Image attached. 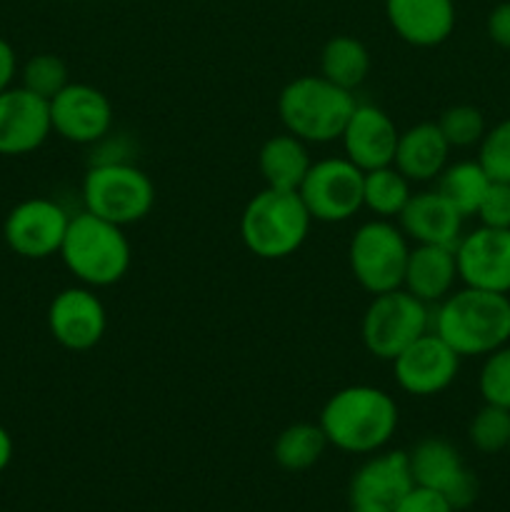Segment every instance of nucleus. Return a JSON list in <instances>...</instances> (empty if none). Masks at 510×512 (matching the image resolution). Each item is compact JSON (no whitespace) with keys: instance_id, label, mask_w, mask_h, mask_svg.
I'll use <instances>...</instances> for the list:
<instances>
[{"instance_id":"f257e3e1","label":"nucleus","mask_w":510,"mask_h":512,"mask_svg":"<svg viewBox=\"0 0 510 512\" xmlns=\"http://www.w3.org/2000/svg\"><path fill=\"white\" fill-rule=\"evenodd\" d=\"M328 445L350 455H373L393 440L398 403L375 385H348L328 398L318 418Z\"/></svg>"},{"instance_id":"f03ea898","label":"nucleus","mask_w":510,"mask_h":512,"mask_svg":"<svg viewBox=\"0 0 510 512\" xmlns=\"http://www.w3.org/2000/svg\"><path fill=\"white\" fill-rule=\"evenodd\" d=\"M433 330L460 358H485L510 343V295L463 285L435 305Z\"/></svg>"},{"instance_id":"7ed1b4c3","label":"nucleus","mask_w":510,"mask_h":512,"mask_svg":"<svg viewBox=\"0 0 510 512\" xmlns=\"http://www.w3.org/2000/svg\"><path fill=\"white\" fill-rule=\"evenodd\" d=\"M58 255L68 273L80 285L93 290L120 283L133 263V250L125 228L88 210L70 215L68 233Z\"/></svg>"},{"instance_id":"20e7f679","label":"nucleus","mask_w":510,"mask_h":512,"mask_svg":"<svg viewBox=\"0 0 510 512\" xmlns=\"http://www.w3.org/2000/svg\"><path fill=\"white\" fill-rule=\"evenodd\" d=\"M355 105V93L330 83L323 75H300L278 95V115L285 133L308 145L340 140Z\"/></svg>"},{"instance_id":"39448f33","label":"nucleus","mask_w":510,"mask_h":512,"mask_svg":"<svg viewBox=\"0 0 510 512\" xmlns=\"http://www.w3.org/2000/svg\"><path fill=\"white\" fill-rule=\"evenodd\" d=\"M310 225L313 218L298 190L263 188L243 208L240 238L255 258L283 260L303 248Z\"/></svg>"},{"instance_id":"423d86ee","label":"nucleus","mask_w":510,"mask_h":512,"mask_svg":"<svg viewBox=\"0 0 510 512\" xmlns=\"http://www.w3.org/2000/svg\"><path fill=\"white\" fill-rule=\"evenodd\" d=\"M83 205L88 213L128 228L150 215L155 185L145 170L128 160L93 163L83 178Z\"/></svg>"},{"instance_id":"0eeeda50","label":"nucleus","mask_w":510,"mask_h":512,"mask_svg":"<svg viewBox=\"0 0 510 512\" xmlns=\"http://www.w3.org/2000/svg\"><path fill=\"white\" fill-rule=\"evenodd\" d=\"M428 330H433V305L418 300L405 288H398L373 295L363 313L360 338L373 358L393 363Z\"/></svg>"},{"instance_id":"6e6552de","label":"nucleus","mask_w":510,"mask_h":512,"mask_svg":"<svg viewBox=\"0 0 510 512\" xmlns=\"http://www.w3.org/2000/svg\"><path fill=\"white\" fill-rule=\"evenodd\" d=\"M410 240L395 220L373 218L358 225L348 245V263L355 283L370 295L403 288Z\"/></svg>"},{"instance_id":"1a4fd4ad","label":"nucleus","mask_w":510,"mask_h":512,"mask_svg":"<svg viewBox=\"0 0 510 512\" xmlns=\"http://www.w3.org/2000/svg\"><path fill=\"white\" fill-rule=\"evenodd\" d=\"M365 173L345 155L313 160L298 195L315 223H345L363 210Z\"/></svg>"},{"instance_id":"9d476101","label":"nucleus","mask_w":510,"mask_h":512,"mask_svg":"<svg viewBox=\"0 0 510 512\" xmlns=\"http://www.w3.org/2000/svg\"><path fill=\"white\" fill-rule=\"evenodd\" d=\"M408 460L415 485L443 495L455 512L470 508L478 500V478L465 465L458 448L445 438L430 435L418 440L413 450H408Z\"/></svg>"},{"instance_id":"9b49d317","label":"nucleus","mask_w":510,"mask_h":512,"mask_svg":"<svg viewBox=\"0 0 510 512\" xmlns=\"http://www.w3.org/2000/svg\"><path fill=\"white\" fill-rule=\"evenodd\" d=\"M70 213L50 198H25L10 208L3 223V240L25 260H45L60 253L68 233Z\"/></svg>"},{"instance_id":"f8f14e48","label":"nucleus","mask_w":510,"mask_h":512,"mask_svg":"<svg viewBox=\"0 0 510 512\" xmlns=\"http://www.w3.org/2000/svg\"><path fill=\"white\" fill-rule=\"evenodd\" d=\"M50 103V125L73 145H98L113 130V103L100 88L68 83Z\"/></svg>"},{"instance_id":"ddd939ff","label":"nucleus","mask_w":510,"mask_h":512,"mask_svg":"<svg viewBox=\"0 0 510 512\" xmlns=\"http://www.w3.org/2000/svg\"><path fill=\"white\" fill-rule=\"evenodd\" d=\"M460 360L463 358L435 330H428L393 360L395 383L415 398H433L455 383Z\"/></svg>"},{"instance_id":"4468645a","label":"nucleus","mask_w":510,"mask_h":512,"mask_svg":"<svg viewBox=\"0 0 510 512\" xmlns=\"http://www.w3.org/2000/svg\"><path fill=\"white\" fill-rule=\"evenodd\" d=\"M48 330L55 343L73 353H85L103 340L108 313L103 300L88 285L60 290L48 305Z\"/></svg>"},{"instance_id":"2eb2a0df","label":"nucleus","mask_w":510,"mask_h":512,"mask_svg":"<svg viewBox=\"0 0 510 512\" xmlns=\"http://www.w3.org/2000/svg\"><path fill=\"white\" fill-rule=\"evenodd\" d=\"M460 283L488 293L510 295V228H480L463 233L455 245Z\"/></svg>"},{"instance_id":"dca6fc26","label":"nucleus","mask_w":510,"mask_h":512,"mask_svg":"<svg viewBox=\"0 0 510 512\" xmlns=\"http://www.w3.org/2000/svg\"><path fill=\"white\" fill-rule=\"evenodd\" d=\"M53 135L50 103L23 85L0 93V155L18 158L35 153Z\"/></svg>"},{"instance_id":"f3484780","label":"nucleus","mask_w":510,"mask_h":512,"mask_svg":"<svg viewBox=\"0 0 510 512\" xmlns=\"http://www.w3.org/2000/svg\"><path fill=\"white\" fill-rule=\"evenodd\" d=\"M400 130L383 108L373 103H358L345 123L340 143L343 155L363 173L393 165Z\"/></svg>"},{"instance_id":"a211bd4d","label":"nucleus","mask_w":510,"mask_h":512,"mask_svg":"<svg viewBox=\"0 0 510 512\" xmlns=\"http://www.w3.org/2000/svg\"><path fill=\"white\" fill-rule=\"evenodd\" d=\"M415 488L405 450H378L350 478V503L393 510Z\"/></svg>"},{"instance_id":"6ab92c4d","label":"nucleus","mask_w":510,"mask_h":512,"mask_svg":"<svg viewBox=\"0 0 510 512\" xmlns=\"http://www.w3.org/2000/svg\"><path fill=\"white\" fill-rule=\"evenodd\" d=\"M395 223L413 245H445L455 248L463 238L465 218L438 190H420L410 195L408 205Z\"/></svg>"},{"instance_id":"aec40b11","label":"nucleus","mask_w":510,"mask_h":512,"mask_svg":"<svg viewBox=\"0 0 510 512\" xmlns=\"http://www.w3.org/2000/svg\"><path fill=\"white\" fill-rule=\"evenodd\" d=\"M385 18L403 43L435 48L455 30V0H385Z\"/></svg>"},{"instance_id":"412c9836","label":"nucleus","mask_w":510,"mask_h":512,"mask_svg":"<svg viewBox=\"0 0 510 512\" xmlns=\"http://www.w3.org/2000/svg\"><path fill=\"white\" fill-rule=\"evenodd\" d=\"M458 263L455 248L445 245H410L408 265H405L403 288L428 305H438L455 290Z\"/></svg>"},{"instance_id":"4be33fe9","label":"nucleus","mask_w":510,"mask_h":512,"mask_svg":"<svg viewBox=\"0 0 510 512\" xmlns=\"http://www.w3.org/2000/svg\"><path fill=\"white\" fill-rule=\"evenodd\" d=\"M450 150L438 123L425 120L400 133L393 165L410 183H433L448 165Z\"/></svg>"},{"instance_id":"5701e85b","label":"nucleus","mask_w":510,"mask_h":512,"mask_svg":"<svg viewBox=\"0 0 510 512\" xmlns=\"http://www.w3.org/2000/svg\"><path fill=\"white\" fill-rule=\"evenodd\" d=\"M310 165H313V158L308 153V143L295 135L280 133L260 145L258 170L265 180V188L298 190Z\"/></svg>"},{"instance_id":"b1692460","label":"nucleus","mask_w":510,"mask_h":512,"mask_svg":"<svg viewBox=\"0 0 510 512\" xmlns=\"http://www.w3.org/2000/svg\"><path fill=\"white\" fill-rule=\"evenodd\" d=\"M490 175L485 173L483 165L475 160H458V163L445 165L443 173L435 180V190L448 200L450 205H455L463 218H473L478 213L480 203H483L485 193L490 188Z\"/></svg>"},{"instance_id":"393cba45","label":"nucleus","mask_w":510,"mask_h":512,"mask_svg":"<svg viewBox=\"0 0 510 512\" xmlns=\"http://www.w3.org/2000/svg\"><path fill=\"white\" fill-rule=\"evenodd\" d=\"M370 73V53L353 35H335L320 50V75L355 93Z\"/></svg>"},{"instance_id":"a878e982","label":"nucleus","mask_w":510,"mask_h":512,"mask_svg":"<svg viewBox=\"0 0 510 512\" xmlns=\"http://www.w3.org/2000/svg\"><path fill=\"white\" fill-rule=\"evenodd\" d=\"M328 448L320 423H293L275 438L273 458L288 473L310 470Z\"/></svg>"},{"instance_id":"bb28decb","label":"nucleus","mask_w":510,"mask_h":512,"mask_svg":"<svg viewBox=\"0 0 510 512\" xmlns=\"http://www.w3.org/2000/svg\"><path fill=\"white\" fill-rule=\"evenodd\" d=\"M413 195V183L395 165L368 170L363 180V208L375 218L398 220Z\"/></svg>"},{"instance_id":"cd10ccee","label":"nucleus","mask_w":510,"mask_h":512,"mask_svg":"<svg viewBox=\"0 0 510 512\" xmlns=\"http://www.w3.org/2000/svg\"><path fill=\"white\" fill-rule=\"evenodd\" d=\"M68 75V65L60 55L38 53L25 60V65L20 68V85L40 98L53 100L70 83Z\"/></svg>"},{"instance_id":"c85d7f7f","label":"nucleus","mask_w":510,"mask_h":512,"mask_svg":"<svg viewBox=\"0 0 510 512\" xmlns=\"http://www.w3.org/2000/svg\"><path fill=\"white\" fill-rule=\"evenodd\" d=\"M435 123H438L440 133L445 135L450 148L455 150H465V148H475V145H480L485 130H488L483 110L468 103L450 105L448 110L440 113V118L435 120Z\"/></svg>"},{"instance_id":"c756f323","label":"nucleus","mask_w":510,"mask_h":512,"mask_svg":"<svg viewBox=\"0 0 510 512\" xmlns=\"http://www.w3.org/2000/svg\"><path fill=\"white\" fill-rule=\"evenodd\" d=\"M468 438L475 450L495 455L508 450L510 445V410L483 403L468 425Z\"/></svg>"},{"instance_id":"7c9ffc66","label":"nucleus","mask_w":510,"mask_h":512,"mask_svg":"<svg viewBox=\"0 0 510 512\" xmlns=\"http://www.w3.org/2000/svg\"><path fill=\"white\" fill-rule=\"evenodd\" d=\"M478 390L483 403L510 410V343L485 355L480 365Z\"/></svg>"},{"instance_id":"2f4dec72","label":"nucleus","mask_w":510,"mask_h":512,"mask_svg":"<svg viewBox=\"0 0 510 512\" xmlns=\"http://www.w3.org/2000/svg\"><path fill=\"white\" fill-rule=\"evenodd\" d=\"M478 163L483 165L490 180L510 183V118L485 130L478 145Z\"/></svg>"},{"instance_id":"473e14b6","label":"nucleus","mask_w":510,"mask_h":512,"mask_svg":"<svg viewBox=\"0 0 510 512\" xmlns=\"http://www.w3.org/2000/svg\"><path fill=\"white\" fill-rule=\"evenodd\" d=\"M475 218L485 228H510V183L493 180Z\"/></svg>"},{"instance_id":"72a5a7b5","label":"nucleus","mask_w":510,"mask_h":512,"mask_svg":"<svg viewBox=\"0 0 510 512\" xmlns=\"http://www.w3.org/2000/svg\"><path fill=\"white\" fill-rule=\"evenodd\" d=\"M393 512H455L450 508L448 500L440 493H433L428 488H418L415 485L398 505H395Z\"/></svg>"},{"instance_id":"f704fd0d","label":"nucleus","mask_w":510,"mask_h":512,"mask_svg":"<svg viewBox=\"0 0 510 512\" xmlns=\"http://www.w3.org/2000/svg\"><path fill=\"white\" fill-rule=\"evenodd\" d=\"M485 30H488V38L498 48L510 50V0L498 3L490 10L488 20H485Z\"/></svg>"},{"instance_id":"c9c22d12","label":"nucleus","mask_w":510,"mask_h":512,"mask_svg":"<svg viewBox=\"0 0 510 512\" xmlns=\"http://www.w3.org/2000/svg\"><path fill=\"white\" fill-rule=\"evenodd\" d=\"M15 75H18V55L8 40L0 38V93L15 83Z\"/></svg>"},{"instance_id":"e433bc0d","label":"nucleus","mask_w":510,"mask_h":512,"mask_svg":"<svg viewBox=\"0 0 510 512\" xmlns=\"http://www.w3.org/2000/svg\"><path fill=\"white\" fill-rule=\"evenodd\" d=\"M13 455H15V443H13V435L0 425V473L8 470V465L13 463Z\"/></svg>"},{"instance_id":"4c0bfd02","label":"nucleus","mask_w":510,"mask_h":512,"mask_svg":"<svg viewBox=\"0 0 510 512\" xmlns=\"http://www.w3.org/2000/svg\"><path fill=\"white\" fill-rule=\"evenodd\" d=\"M350 512H393L390 508H380V505H365V503H350Z\"/></svg>"},{"instance_id":"58836bf2","label":"nucleus","mask_w":510,"mask_h":512,"mask_svg":"<svg viewBox=\"0 0 510 512\" xmlns=\"http://www.w3.org/2000/svg\"><path fill=\"white\" fill-rule=\"evenodd\" d=\"M508 450H510V445H508Z\"/></svg>"}]
</instances>
